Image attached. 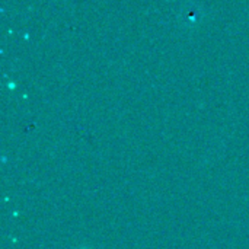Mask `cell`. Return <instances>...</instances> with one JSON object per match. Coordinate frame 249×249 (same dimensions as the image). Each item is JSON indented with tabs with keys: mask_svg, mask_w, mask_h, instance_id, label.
I'll return each instance as SVG.
<instances>
[{
	"mask_svg": "<svg viewBox=\"0 0 249 249\" xmlns=\"http://www.w3.org/2000/svg\"><path fill=\"white\" fill-rule=\"evenodd\" d=\"M79 249H90V248H86V247H83V248H79Z\"/></svg>",
	"mask_w": 249,
	"mask_h": 249,
	"instance_id": "cell-1",
	"label": "cell"
}]
</instances>
